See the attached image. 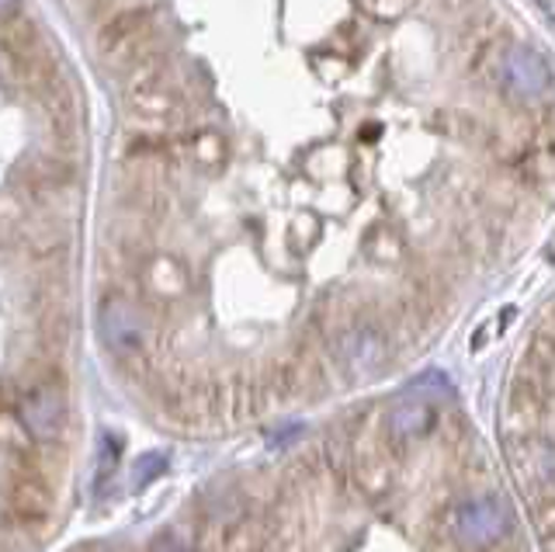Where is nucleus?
Instances as JSON below:
<instances>
[{"label": "nucleus", "instance_id": "6", "mask_svg": "<svg viewBox=\"0 0 555 552\" xmlns=\"http://www.w3.org/2000/svg\"><path fill=\"white\" fill-rule=\"evenodd\" d=\"M386 424H389V435L396 441H413L434 427V407L427 400H421V396H406V400H399L389 410Z\"/></svg>", "mask_w": 555, "mask_h": 552}, {"label": "nucleus", "instance_id": "1", "mask_svg": "<svg viewBox=\"0 0 555 552\" xmlns=\"http://www.w3.org/2000/svg\"><path fill=\"white\" fill-rule=\"evenodd\" d=\"M98 331L104 348L118 358H132L146 348V323L139 309L121 296H108L98 306Z\"/></svg>", "mask_w": 555, "mask_h": 552}, {"label": "nucleus", "instance_id": "3", "mask_svg": "<svg viewBox=\"0 0 555 552\" xmlns=\"http://www.w3.org/2000/svg\"><path fill=\"white\" fill-rule=\"evenodd\" d=\"M17 421L35 441H56L66 424V396L60 386L42 383L22 396L17 403Z\"/></svg>", "mask_w": 555, "mask_h": 552}, {"label": "nucleus", "instance_id": "8", "mask_svg": "<svg viewBox=\"0 0 555 552\" xmlns=\"http://www.w3.org/2000/svg\"><path fill=\"white\" fill-rule=\"evenodd\" d=\"M167 470V459L160 452H146L139 455L135 465H132V490H143L146 483H153L156 476H160Z\"/></svg>", "mask_w": 555, "mask_h": 552}, {"label": "nucleus", "instance_id": "7", "mask_svg": "<svg viewBox=\"0 0 555 552\" xmlns=\"http://www.w3.org/2000/svg\"><path fill=\"white\" fill-rule=\"evenodd\" d=\"M135 101V112L146 115V118H156V123H167V118H173L181 112V101L173 91H167L164 84H146V88H139L132 94Z\"/></svg>", "mask_w": 555, "mask_h": 552}, {"label": "nucleus", "instance_id": "5", "mask_svg": "<svg viewBox=\"0 0 555 552\" xmlns=\"http://www.w3.org/2000/svg\"><path fill=\"white\" fill-rule=\"evenodd\" d=\"M386 337H382L375 326H354L340 337V358L351 375L369 378L382 365H386Z\"/></svg>", "mask_w": 555, "mask_h": 552}, {"label": "nucleus", "instance_id": "9", "mask_svg": "<svg viewBox=\"0 0 555 552\" xmlns=\"http://www.w3.org/2000/svg\"><path fill=\"white\" fill-rule=\"evenodd\" d=\"M0 4H4V22L17 18V0H0Z\"/></svg>", "mask_w": 555, "mask_h": 552}, {"label": "nucleus", "instance_id": "4", "mask_svg": "<svg viewBox=\"0 0 555 552\" xmlns=\"http://www.w3.org/2000/svg\"><path fill=\"white\" fill-rule=\"evenodd\" d=\"M500 70H503V80H507V88L525 101L545 98L552 88V66L531 46H511L507 56L500 63Z\"/></svg>", "mask_w": 555, "mask_h": 552}, {"label": "nucleus", "instance_id": "2", "mask_svg": "<svg viewBox=\"0 0 555 552\" xmlns=\"http://www.w3.org/2000/svg\"><path fill=\"white\" fill-rule=\"evenodd\" d=\"M451 528H455L459 542L465 549H482V545H493L496 539H503V535H507V528H511V511L496 497L468 500V504H462L455 511V522H451Z\"/></svg>", "mask_w": 555, "mask_h": 552}, {"label": "nucleus", "instance_id": "10", "mask_svg": "<svg viewBox=\"0 0 555 552\" xmlns=\"http://www.w3.org/2000/svg\"><path fill=\"white\" fill-rule=\"evenodd\" d=\"M156 552H188V549H181V545L173 542V539H167V542H164L160 549H156Z\"/></svg>", "mask_w": 555, "mask_h": 552}]
</instances>
